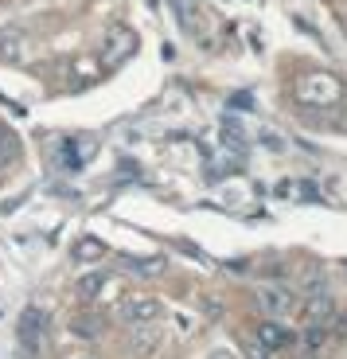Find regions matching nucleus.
<instances>
[{"label":"nucleus","instance_id":"nucleus-12","mask_svg":"<svg viewBox=\"0 0 347 359\" xmlns=\"http://www.w3.org/2000/svg\"><path fill=\"white\" fill-rule=\"evenodd\" d=\"M20 156V141H16V133H8V129L0 126V168L8 161H16Z\"/></svg>","mask_w":347,"mask_h":359},{"label":"nucleus","instance_id":"nucleus-5","mask_svg":"<svg viewBox=\"0 0 347 359\" xmlns=\"http://www.w3.org/2000/svg\"><path fill=\"white\" fill-rule=\"evenodd\" d=\"M289 340H293V332H289V328L277 320V316H269V320L258 324V344H261L266 351H281Z\"/></svg>","mask_w":347,"mask_h":359},{"label":"nucleus","instance_id":"nucleus-1","mask_svg":"<svg viewBox=\"0 0 347 359\" xmlns=\"http://www.w3.org/2000/svg\"><path fill=\"white\" fill-rule=\"evenodd\" d=\"M133 51H137V36H133V32H129V27H109L106 47H102V67H106V71H117V67H121Z\"/></svg>","mask_w":347,"mask_h":359},{"label":"nucleus","instance_id":"nucleus-11","mask_svg":"<svg viewBox=\"0 0 347 359\" xmlns=\"http://www.w3.org/2000/svg\"><path fill=\"white\" fill-rule=\"evenodd\" d=\"M304 309H308V320H332V313H336V305H332L328 293H312Z\"/></svg>","mask_w":347,"mask_h":359},{"label":"nucleus","instance_id":"nucleus-14","mask_svg":"<svg viewBox=\"0 0 347 359\" xmlns=\"http://www.w3.org/2000/svg\"><path fill=\"white\" fill-rule=\"evenodd\" d=\"M328 332H336V336H347V313H343V316H336V313H332V320H328Z\"/></svg>","mask_w":347,"mask_h":359},{"label":"nucleus","instance_id":"nucleus-4","mask_svg":"<svg viewBox=\"0 0 347 359\" xmlns=\"http://www.w3.org/2000/svg\"><path fill=\"white\" fill-rule=\"evenodd\" d=\"M258 309L266 316H289L297 309V297L289 289H261L258 293Z\"/></svg>","mask_w":347,"mask_h":359},{"label":"nucleus","instance_id":"nucleus-2","mask_svg":"<svg viewBox=\"0 0 347 359\" xmlns=\"http://www.w3.org/2000/svg\"><path fill=\"white\" fill-rule=\"evenodd\" d=\"M161 316V301L156 297H125L121 301V320L125 324H149Z\"/></svg>","mask_w":347,"mask_h":359},{"label":"nucleus","instance_id":"nucleus-3","mask_svg":"<svg viewBox=\"0 0 347 359\" xmlns=\"http://www.w3.org/2000/svg\"><path fill=\"white\" fill-rule=\"evenodd\" d=\"M43 324H47V316H43V309H24V316H20V344H24L27 351H36L39 348V340H43Z\"/></svg>","mask_w":347,"mask_h":359},{"label":"nucleus","instance_id":"nucleus-8","mask_svg":"<svg viewBox=\"0 0 347 359\" xmlns=\"http://www.w3.org/2000/svg\"><path fill=\"white\" fill-rule=\"evenodd\" d=\"M156 340H161V328H152V320H149V324H133V336H129V344H133L137 355H152Z\"/></svg>","mask_w":347,"mask_h":359},{"label":"nucleus","instance_id":"nucleus-13","mask_svg":"<svg viewBox=\"0 0 347 359\" xmlns=\"http://www.w3.org/2000/svg\"><path fill=\"white\" fill-rule=\"evenodd\" d=\"M71 254H74L79 262H86V258H102V254H106V246H102L98 238H79Z\"/></svg>","mask_w":347,"mask_h":359},{"label":"nucleus","instance_id":"nucleus-10","mask_svg":"<svg viewBox=\"0 0 347 359\" xmlns=\"http://www.w3.org/2000/svg\"><path fill=\"white\" fill-rule=\"evenodd\" d=\"M328 320H308L304 324V332H301V344H304V351H320L324 344H328Z\"/></svg>","mask_w":347,"mask_h":359},{"label":"nucleus","instance_id":"nucleus-9","mask_svg":"<svg viewBox=\"0 0 347 359\" xmlns=\"http://www.w3.org/2000/svg\"><path fill=\"white\" fill-rule=\"evenodd\" d=\"M24 32H20V27H12V32H4V36H0V59H4V63H20V59H24Z\"/></svg>","mask_w":347,"mask_h":359},{"label":"nucleus","instance_id":"nucleus-15","mask_svg":"<svg viewBox=\"0 0 347 359\" xmlns=\"http://www.w3.org/2000/svg\"><path fill=\"white\" fill-rule=\"evenodd\" d=\"M211 359H234V355H231V351H215Z\"/></svg>","mask_w":347,"mask_h":359},{"label":"nucleus","instance_id":"nucleus-6","mask_svg":"<svg viewBox=\"0 0 347 359\" xmlns=\"http://www.w3.org/2000/svg\"><path fill=\"white\" fill-rule=\"evenodd\" d=\"M106 281H109L106 269H90V273H82V278L74 281V297H79L82 305H90V301H94L102 289H106Z\"/></svg>","mask_w":347,"mask_h":359},{"label":"nucleus","instance_id":"nucleus-7","mask_svg":"<svg viewBox=\"0 0 347 359\" xmlns=\"http://www.w3.org/2000/svg\"><path fill=\"white\" fill-rule=\"evenodd\" d=\"M71 332L79 336V340H98V336L106 332V320H102L98 313H82L71 320Z\"/></svg>","mask_w":347,"mask_h":359}]
</instances>
